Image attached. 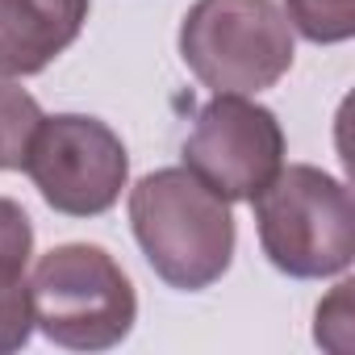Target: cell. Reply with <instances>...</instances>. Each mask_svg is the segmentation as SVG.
<instances>
[{
    "mask_svg": "<svg viewBox=\"0 0 355 355\" xmlns=\"http://www.w3.org/2000/svg\"><path fill=\"white\" fill-rule=\"evenodd\" d=\"M284 163V130L272 109L218 92L189 142H184V167L205 180L222 201H251Z\"/></svg>",
    "mask_w": 355,
    "mask_h": 355,
    "instance_id": "8992f818",
    "label": "cell"
},
{
    "mask_svg": "<svg viewBox=\"0 0 355 355\" xmlns=\"http://www.w3.org/2000/svg\"><path fill=\"white\" fill-rule=\"evenodd\" d=\"M180 55L205 88L251 96L293 67V26L276 0H197L180 26Z\"/></svg>",
    "mask_w": 355,
    "mask_h": 355,
    "instance_id": "277c9868",
    "label": "cell"
},
{
    "mask_svg": "<svg viewBox=\"0 0 355 355\" xmlns=\"http://www.w3.org/2000/svg\"><path fill=\"white\" fill-rule=\"evenodd\" d=\"M88 0H0V71L34 76L84 30Z\"/></svg>",
    "mask_w": 355,
    "mask_h": 355,
    "instance_id": "52a82bcc",
    "label": "cell"
},
{
    "mask_svg": "<svg viewBox=\"0 0 355 355\" xmlns=\"http://www.w3.org/2000/svg\"><path fill=\"white\" fill-rule=\"evenodd\" d=\"M30 309L42 334L71 351L117 347L138 318V297L117 259L92 243H67L38 259Z\"/></svg>",
    "mask_w": 355,
    "mask_h": 355,
    "instance_id": "3957f363",
    "label": "cell"
},
{
    "mask_svg": "<svg viewBox=\"0 0 355 355\" xmlns=\"http://www.w3.org/2000/svg\"><path fill=\"white\" fill-rule=\"evenodd\" d=\"M30 251H34V226L26 209L0 197V355L21 351L34 330L30 276H26Z\"/></svg>",
    "mask_w": 355,
    "mask_h": 355,
    "instance_id": "ba28073f",
    "label": "cell"
},
{
    "mask_svg": "<svg viewBox=\"0 0 355 355\" xmlns=\"http://www.w3.org/2000/svg\"><path fill=\"white\" fill-rule=\"evenodd\" d=\"M251 201L263 255L280 272L297 280H322L351 268L355 205L347 184H338L334 175L309 163L280 167Z\"/></svg>",
    "mask_w": 355,
    "mask_h": 355,
    "instance_id": "7a4b0ae2",
    "label": "cell"
},
{
    "mask_svg": "<svg viewBox=\"0 0 355 355\" xmlns=\"http://www.w3.org/2000/svg\"><path fill=\"white\" fill-rule=\"evenodd\" d=\"M130 222L146 263L171 288H209L230 268V201H222L189 167H163L142 175L130 193Z\"/></svg>",
    "mask_w": 355,
    "mask_h": 355,
    "instance_id": "6da1fadb",
    "label": "cell"
},
{
    "mask_svg": "<svg viewBox=\"0 0 355 355\" xmlns=\"http://www.w3.org/2000/svg\"><path fill=\"white\" fill-rule=\"evenodd\" d=\"M21 167L38 184L42 201L67 218H96L113 209L130 175L121 138L84 113L42 117L30 134Z\"/></svg>",
    "mask_w": 355,
    "mask_h": 355,
    "instance_id": "5b68a950",
    "label": "cell"
},
{
    "mask_svg": "<svg viewBox=\"0 0 355 355\" xmlns=\"http://www.w3.org/2000/svg\"><path fill=\"white\" fill-rule=\"evenodd\" d=\"M288 26L309 42H347L355 34V0H288Z\"/></svg>",
    "mask_w": 355,
    "mask_h": 355,
    "instance_id": "30bf717a",
    "label": "cell"
},
{
    "mask_svg": "<svg viewBox=\"0 0 355 355\" xmlns=\"http://www.w3.org/2000/svg\"><path fill=\"white\" fill-rule=\"evenodd\" d=\"M42 121V109L38 101L0 76V171H9V167H21L26 159V146H30V134L34 125Z\"/></svg>",
    "mask_w": 355,
    "mask_h": 355,
    "instance_id": "9c48e42d",
    "label": "cell"
}]
</instances>
